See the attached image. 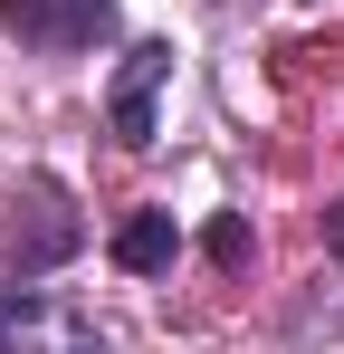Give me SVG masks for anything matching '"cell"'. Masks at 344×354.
Instances as JSON below:
<instances>
[{"label": "cell", "instance_id": "cell-7", "mask_svg": "<svg viewBox=\"0 0 344 354\" xmlns=\"http://www.w3.org/2000/svg\"><path fill=\"white\" fill-rule=\"evenodd\" d=\"M325 249L344 259V192H335V211H325Z\"/></svg>", "mask_w": 344, "mask_h": 354}, {"label": "cell", "instance_id": "cell-5", "mask_svg": "<svg viewBox=\"0 0 344 354\" xmlns=\"http://www.w3.org/2000/svg\"><path fill=\"white\" fill-rule=\"evenodd\" d=\"M172 259H182V230H172V211H134V221L115 230V268H134V278H163Z\"/></svg>", "mask_w": 344, "mask_h": 354}, {"label": "cell", "instance_id": "cell-6", "mask_svg": "<svg viewBox=\"0 0 344 354\" xmlns=\"http://www.w3.org/2000/svg\"><path fill=\"white\" fill-rule=\"evenodd\" d=\"M211 259H220V268H239V259H249V221H239V211H229V221H211Z\"/></svg>", "mask_w": 344, "mask_h": 354}, {"label": "cell", "instance_id": "cell-3", "mask_svg": "<svg viewBox=\"0 0 344 354\" xmlns=\"http://www.w3.org/2000/svg\"><path fill=\"white\" fill-rule=\"evenodd\" d=\"M0 29L39 58H77L115 39V0H0Z\"/></svg>", "mask_w": 344, "mask_h": 354}, {"label": "cell", "instance_id": "cell-4", "mask_svg": "<svg viewBox=\"0 0 344 354\" xmlns=\"http://www.w3.org/2000/svg\"><path fill=\"white\" fill-rule=\"evenodd\" d=\"M163 86H172V39H134L124 67H115V86H106V124H115L124 153L153 144V106H163Z\"/></svg>", "mask_w": 344, "mask_h": 354}, {"label": "cell", "instance_id": "cell-2", "mask_svg": "<svg viewBox=\"0 0 344 354\" xmlns=\"http://www.w3.org/2000/svg\"><path fill=\"white\" fill-rule=\"evenodd\" d=\"M0 354H115V345H106V326L86 306L0 278Z\"/></svg>", "mask_w": 344, "mask_h": 354}, {"label": "cell", "instance_id": "cell-1", "mask_svg": "<svg viewBox=\"0 0 344 354\" xmlns=\"http://www.w3.org/2000/svg\"><path fill=\"white\" fill-rule=\"evenodd\" d=\"M77 249H86V221H77V192L57 173H29L0 201V268H10V278H48Z\"/></svg>", "mask_w": 344, "mask_h": 354}]
</instances>
